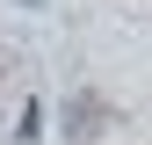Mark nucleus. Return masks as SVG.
I'll return each instance as SVG.
<instances>
[{"label": "nucleus", "mask_w": 152, "mask_h": 145, "mask_svg": "<svg viewBox=\"0 0 152 145\" xmlns=\"http://www.w3.org/2000/svg\"><path fill=\"white\" fill-rule=\"evenodd\" d=\"M72 138H94V102H87V94L72 102Z\"/></svg>", "instance_id": "obj_1"}]
</instances>
